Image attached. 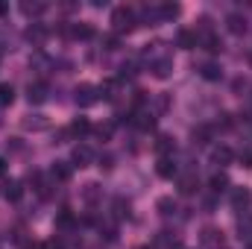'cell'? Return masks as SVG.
Returning <instances> with one entry per match:
<instances>
[{
    "mask_svg": "<svg viewBox=\"0 0 252 249\" xmlns=\"http://www.w3.org/2000/svg\"><path fill=\"white\" fill-rule=\"evenodd\" d=\"M82 199H85L88 205L100 202V199H103V187H100V185H94V182H91V185H85V190H82Z\"/></svg>",
    "mask_w": 252,
    "mask_h": 249,
    "instance_id": "16",
    "label": "cell"
},
{
    "mask_svg": "<svg viewBox=\"0 0 252 249\" xmlns=\"http://www.w3.org/2000/svg\"><path fill=\"white\" fill-rule=\"evenodd\" d=\"M94 161V150L88 147V144H79V147H73V164H79V167H88Z\"/></svg>",
    "mask_w": 252,
    "mask_h": 249,
    "instance_id": "7",
    "label": "cell"
},
{
    "mask_svg": "<svg viewBox=\"0 0 252 249\" xmlns=\"http://www.w3.org/2000/svg\"><path fill=\"white\" fill-rule=\"evenodd\" d=\"M226 30H229L232 35H244V32H247V18H244L241 12L226 15Z\"/></svg>",
    "mask_w": 252,
    "mask_h": 249,
    "instance_id": "4",
    "label": "cell"
},
{
    "mask_svg": "<svg viewBox=\"0 0 252 249\" xmlns=\"http://www.w3.org/2000/svg\"><path fill=\"white\" fill-rule=\"evenodd\" d=\"M208 138H211V126H199V129H193V144H208Z\"/></svg>",
    "mask_w": 252,
    "mask_h": 249,
    "instance_id": "29",
    "label": "cell"
},
{
    "mask_svg": "<svg viewBox=\"0 0 252 249\" xmlns=\"http://www.w3.org/2000/svg\"><path fill=\"white\" fill-rule=\"evenodd\" d=\"M50 173H53V179H56V182H67V179H70V173H73V170H70V164H67V161H56V164H53V170H50Z\"/></svg>",
    "mask_w": 252,
    "mask_h": 249,
    "instance_id": "19",
    "label": "cell"
},
{
    "mask_svg": "<svg viewBox=\"0 0 252 249\" xmlns=\"http://www.w3.org/2000/svg\"><path fill=\"white\" fill-rule=\"evenodd\" d=\"M158 214H161V217L176 214V199H173V196H161V199H158Z\"/></svg>",
    "mask_w": 252,
    "mask_h": 249,
    "instance_id": "23",
    "label": "cell"
},
{
    "mask_svg": "<svg viewBox=\"0 0 252 249\" xmlns=\"http://www.w3.org/2000/svg\"><path fill=\"white\" fill-rule=\"evenodd\" d=\"M21 9H24V15H41V12H47V3H21Z\"/></svg>",
    "mask_w": 252,
    "mask_h": 249,
    "instance_id": "28",
    "label": "cell"
},
{
    "mask_svg": "<svg viewBox=\"0 0 252 249\" xmlns=\"http://www.w3.org/2000/svg\"><path fill=\"white\" fill-rule=\"evenodd\" d=\"M135 24H138V12H135L132 6H118V9L112 12V30H115L118 35L132 32Z\"/></svg>",
    "mask_w": 252,
    "mask_h": 249,
    "instance_id": "1",
    "label": "cell"
},
{
    "mask_svg": "<svg viewBox=\"0 0 252 249\" xmlns=\"http://www.w3.org/2000/svg\"><path fill=\"white\" fill-rule=\"evenodd\" d=\"M12 100H15V88L9 82H0V109L12 106Z\"/></svg>",
    "mask_w": 252,
    "mask_h": 249,
    "instance_id": "24",
    "label": "cell"
},
{
    "mask_svg": "<svg viewBox=\"0 0 252 249\" xmlns=\"http://www.w3.org/2000/svg\"><path fill=\"white\" fill-rule=\"evenodd\" d=\"M115 217H118V220L129 217V202H126L124 196H118V199H115Z\"/></svg>",
    "mask_w": 252,
    "mask_h": 249,
    "instance_id": "30",
    "label": "cell"
},
{
    "mask_svg": "<svg viewBox=\"0 0 252 249\" xmlns=\"http://www.w3.org/2000/svg\"><path fill=\"white\" fill-rule=\"evenodd\" d=\"M199 73H202V79H208V82H217V79L223 76V70H220L217 62H205L202 67H199Z\"/></svg>",
    "mask_w": 252,
    "mask_h": 249,
    "instance_id": "14",
    "label": "cell"
},
{
    "mask_svg": "<svg viewBox=\"0 0 252 249\" xmlns=\"http://www.w3.org/2000/svg\"><path fill=\"white\" fill-rule=\"evenodd\" d=\"M47 121H44V115H30V118H24V129H32V132H41V129H47Z\"/></svg>",
    "mask_w": 252,
    "mask_h": 249,
    "instance_id": "21",
    "label": "cell"
},
{
    "mask_svg": "<svg viewBox=\"0 0 252 249\" xmlns=\"http://www.w3.org/2000/svg\"><path fill=\"white\" fill-rule=\"evenodd\" d=\"M211 161L220 164V167H226V164L235 161V153H232L229 147H214V150H211Z\"/></svg>",
    "mask_w": 252,
    "mask_h": 249,
    "instance_id": "11",
    "label": "cell"
},
{
    "mask_svg": "<svg viewBox=\"0 0 252 249\" xmlns=\"http://www.w3.org/2000/svg\"><path fill=\"white\" fill-rule=\"evenodd\" d=\"M150 70H153L158 79H167V76L173 73V59H170V56H161V59H156V62L150 64Z\"/></svg>",
    "mask_w": 252,
    "mask_h": 249,
    "instance_id": "8",
    "label": "cell"
},
{
    "mask_svg": "<svg viewBox=\"0 0 252 249\" xmlns=\"http://www.w3.org/2000/svg\"><path fill=\"white\" fill-rule=\"evenodd\" d=\"M176 44H179L182 50H193V47H196V32H190V30H179V32H176Z\"/></svg>",
    "mask_w": 252,
    "mask_h": 249,
    "instance_id": "13",
    "label": "cell"
},
{
    "mask_svg": "<svg viewBox=\"0 0 252 249\" xmlns=\"http://www.w3.org/2000/svg\"><path fill=\"white\" fill-rule=\"evenodd\" d=\"M173 150H176V141H173L170 135H158V141H156V153H158V158H170Z\"/></svg>",
    "mask_w": 252,
    "mask_h": 249,
    "instance_id": "10",
    "label": "cell"
},
{
    "mask_svg": "<svg viewBox=\"0 0 252 249\" xmlns=\"http://www.w3.org/2000/svg\"><path fill=\"white\" fill-rule=\"evenodd\" d=\"M252 202V193L250 187H232V205L238 208V211H244V208H250Z\"/></svg>",
    "mask_w": 252,
    "mask_h": 249,
    "instance_id": "9",
    "label": "cell"
},
{
    "mask_svg": "<svg viewBox=\"0 0 252 249\" xmlns=\"http://www.w3.org/2000/svg\"><path fill=\"white\" fill-rule=\"evenodd\" d=\"M6 12H9V6H6V3H0V15H6Z\"/></svg>",
    "mask_w": 252,
    "mask_h": 249,
    "instance_id": "36",
    "label": "cell"
},
{
    "mask_svg": "<svg viewBox=\"0 0 252 249\" xmlns=\"http://www.w3.org/2000/svg\"><path fill=\"white\" fill-rule=\"evenodd\" d=\"M56 223H59V226H73V214H70V211H62V214L56 217Z\"/></svg>",
    "mask_w": 252,
    "mask_h": 249,
    "instance_id": "32",
    "label": "cell"
},
{
    "mask_svg": "<svg viewBox=\"0 0 252 249\" xmlns=\"http://www.w3.org/2000/svg\"><path fill=\"white\" fill-rule=\"evenodd\" d=\"M132 118H138V121H135L138 129H153V126H156V118H153L150 112H138V115H132Z\"/></svg>",
    "mask_w": 252,
    "mask_h": 249,
    "instance_id": "26",
    "label": "cell"
},
{
    "mask_svg": "<svg viewBox=\"0 0 252 249\" xmlns=\"http://www.w3.org/2000/svg\"><path fill=\"white\" fill-rule=\"evenodd\" d=\"M220 249H226V247H220Z\"/></svg>",
    "mask_w": 252,
    "mask_h": 249,
    "instance_id": "38",
    "label": "cell"
},
{
    "mask_svg": "<svg viewBox=\"0 0 252 249\" xmlns=\"http://www.w3.org/2000/svg\"><path fill=\"white\" fill-rule=\"evenodd\" d=\"M24 249H44V247H41V244H27Z\"/></svg>",
    "mask_w": 252,
    "mask_h": 249,
    "instance_id": "35",
    "label": "cell"
},
{
    "mask_svg": "<svg viewBox=\"0 0 252 249\" xmlns=\"http://www.w3.org/2000/svg\"><path fill=\"white\" fill-rule=\"evenodd\" d=\"M85 132H91V124H88L85 118H76V121L70 124V135H85Z\"/></svg>",
    "mask_w": 252,
    "mask_h": 249,
    "instance_id": "27",
    "label": "cell"
},
{
    "mask_svg": "<svg viewBox=\"0 0 252 249\" xmlns=\"http://www.w3.org/2000/svg\"><path fill=\"white\" fill-rule=\"evenodd\" d=\"M44 35H47V30H44L41 24H32V27L24 32V38H27V41H32V44H41V41H44Z\"/></svg>",
    "mask_w": 252,
    "mask_h": 249,
    "instance_id": "18",
    "label": "cell"
},
{
    "mask_svg": "<svg viewBox=\"0 0 252 249\" xmlns=\"http://www.w3.org/2000/svg\"><path fill=\"white\" fill-rule=\"evenodd\" d=\"M73 38H82V41H88V38H94V27H88V24H73L70 30H67Z\"/></svg>",
    "mask_w": 252,
    "mask_h": 249,
    "instance_id": "17",
    "label": "cell"
},
{
    "mask_svg": "<svg viewBox=\"0 0 252 249\" xmlns=\"http://www.w3.org/2000/svg\"><path fill=\"white\" fill-rule=\"evenodd\" d=\"M179 190H182V193H193V190H196V173L179 176Z\"/></svg>",
    "mask_w": 252,
    "mask_h": 249,
    "instance_id": "25",
    "label": "cell"
},
{
    "mask_svg": "<svg viewBox=\"0 0 252 249\" xmlns=\"http://www.w3.org/2000/svg\"><path fill=\"white\" fill-rule=\"evenodd\" d=\"M196 47H205L208 53H217L223 44H220V38H217V32H211L208 27H202V32L196 35Z\"/></svg>",
    "mask_w": 252,
    "mask_h": 249,
    "instance_id": "3",
    "label": "cell"
},
{
    "mask_svg": "<svg viewBox=\"0 0 252 249\" xmlns=\"http://www.w3.org/2000/svg\"><path fill=\"white\" fill-rule=\"evenodd\" d=\"M202 244H205V247L220 249L223 247V232H217V229H205V232H202Z\"/></svg>",
    "mask_w": 252,
    "mask_h": 249,
    "instance_id": "15",
    "label": "cell"
},
{
    "mask_svg": "<svg viewBox=\"0 0 252 249\" xmlns=\"http://www.w3.org/2000/svg\"><path fill=\"white\" fill-rule=\"evenodd\" d=\"M0 193H3L9 202H18V199L24 196V187H21V182H18V179H6V182L0 185Z\"/></svg>",
    "mask_w": 252,
    "mask_h": 249,
    "instance_id": "5",
    "label": "cell"
},
{
    "mask_svg": "<svg viewBox=\"0 0 252 249\" xmlns=\"http://www.w3.org/2000/svg\"><path fill=\"white\" fill-rule=\"evenodd\" d=\"M250 64H252V50H250Z\"/></svg>",
    "mask_w": 252,
    "mask_h": 249,
    "instance_id": "37",
    "label": "cell"
},
{
    "mask_svg": "<svg viewBox=\"0 0 252 249\" xmlns=\"http://www.w3.org/2000/svg\"><path fill=\"white\" fill-rule=\"evenodd\" d=\"M179 15V3H158V18L161 21H173Z\"/></svg>",
    "mask_w": 252,
    "mask_h": 249,
    "instance_id": "22",
    "label": "cell"
},
{
    "mask_svg": "<svg viewBox=\"0 0 252 249\" xmlns=\"http://www.w3.org/2000/svg\"><path fill=\"white\" fill-rule=\"evenodd\" d=\"M6 167H9V164H6V158H0V176L6 173Z\"/></svg>",
    "mask_w": 252,
    "mask_h": 249,
    "instance_id": "34",
    "label": "cell"
},
{
    "mask_svg": "<svg viewBox=\"0 0 252 249\" xmlns=\"http://www.w3.org/2000/svg\"><path fill=\"white\" fill-rule=\"evenodd\" d=\"M208 187H211L214 193H220V190H226V187H229V176H226L223 170H217V173H214V176L208 179Z\"/></svg>",
    "mask_w": 252,
    "mask_h": 249,
    "instance_id": "20",
    "label": "cell"
},
{
    "mask_svg": "<svg viewBox=\"0 0 252 249\" xmlns=\"http://www.w3.org/2000/svg\"><path fill=\"white\" fill-rule=\"evenodd\" d=\"M97 97H100V88H94V85H76V91H73V100H76V106H91V103H97Z\"/></svg>",
    "mask_w": 252,
    "mask_h": 249,
    "instance_id": "2",
    "label": "cell"
},
{
    "mask_svg": "<svg viewBox=\"0 0 252 249\" xmlns=\"http://www.w3.org/2000/svg\"><path fill=\"white\" fill-rule=\"evenodd\" d=\"M238 158H241V164H244V167H252V150H241V156H238Z\"/></svg>",
    "mask_w": 252,
    "mask_h": 249,
    "instance_id": "33",
    "label": "cell"
},
{
    "mask_svg": "<svg viewBox=\"0 0 252 249\" xmlns=\"http://www.w3.org/2000/svg\"><path fill=\"white\" fill-rule=\"evenodd\" d=\"M27 100H30L32 106H41V103L47 100V85H44V82H32V85L27 88Z\"/></svg>",
    "mask_w": 252,
    "mask_h": 249,
    "instance_id": "6",
    "label": "cell"
},
{
    "mask_svg": "<svg viewBox=\"0 0 252 249\" xmlns=\"http://www.w3.org/2000/svg\"><path fill=\"white\" fill-rule=\"evenodd\" d=\"M241 238H247V241H252V214H247V217H241Z\"/></svg>",
    "mask_w": 252,
    "mask_h": 249,
    "instance_id": "31",
    "label": "cell"
},
{
    "mask_svg": "<svg viewBox=\"0 0 252 249\" xmlns=\"http://www.w3.org/2000/svg\"><path fill=\"white\" fill-rule=\"evenodd\" d=\"M156 173H158L161 179H173V176H179V170H176L173 158H158V164H156Z\"/></svg>",
    "mask_w": 252,
    "mask_h": 249,
    "instance_id": "12",
    "label": "cell"
}]
</instances>
